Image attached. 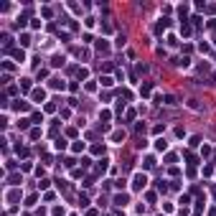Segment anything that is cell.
Instances as JSON below:
<instances>
[{
	"instance_id": "cell-10",
	"label": "cell",
	"mask_w": 216,
	"mask_h": 216,
	"mask_svg": "<svg viewBox=\"0 0 216 216\" xmlns=\"http://www.w3.org/2000/svg\"><path fill=\"white\" fill-rule=\"evenodd\" d=\"M150 92H153V86H150V84H142V97H148Z\"/></svg>"
},
{
	"instance_id": "cell-12",
	"label": "cell",
	"mask_w": 216,
	"mask_h": 216,
	"mask_svg": "<svg viewBox=\"0 0 216 216\" xmlns=\"http://www.w3.org/2000/svg\"><path fill=\"white\" fill-rule=\"evenodd\" d=\"M186 160H188L191 165H196V163H198V160H196V155H191V153H186Z\"/></svg>"
},
{
	"instance_id": "cell-7",
	"label": "cell",
	"mask_w": 216,
	"mask_h": 216,
	"mask_svg": "<svg viewBox=\"0 0 216 216\" xmlns=\"http://www.w3.org/2000/svg\"><path fill=\"white\" fill-rule=\"evenodd\" d=\"M51 86H54V89H64V82H59V79H51Z\"/></svg>"
},
{
	"instance_id": "cell-9",
	"label": "cell",
	"mask_w": 216,
	"mask_h": 216,
	"mask_svg": "<svg viewBox=\"0 0 216 216\" xmlns=\"http://www.w3.org/2000/svg\"><path fill=\"white\" fill-rule=\"evenodd\" d=\"M102 84H104V86H112L114 79H112V76H102Z\"/></svg>"
},
{
	"instance_id": "cell-2",
	"label": "cell",
	"mask_w": 216,
	"mask_h": 216,
	"mask_svg": "<svg viewBox=\"0 0 216 216\" xmlns=\"http://www.w3.org/2000/svg\"><path fill=\"white\" fill-rule=\"evenodd\" d=\"M33 99H36V102H43V99H46V92H43V89H36L33 92Z\"/></svg>"
},
{
	"instance_id": "cell-14",
	"label": "cell",
	"mask_w": 216,
	"mask_h": 216,
	"mask_svg": "<svg viewBox=\"0 0 216 216\" xmlns=\"http://www.w3.org/2000/svg\"><path fill=\"white\" fill-rule=\"evenodd\" d=\"M122 138H125V132H114V135H112V140H114V142H120Z\"/></svg>"
},
{
	"instance_id": "cell-11",
	"label": "cell",
	"mask_w": 216,
	"mask_h": 216,
	"mask_svg": "<svg viewBox=\"0 0 216 216\" xmlns=\"http://www.w3.org/2000/svg\"><path fill=\"white\" fill-rule=\"evenodd\" d=\"M71 150H74V153H82V150H84V142H74V148H71Z\"/></svg>"
},
{
	"instance_id": "cell-13",
	"label": "cell",
	"mask_w": 216,
	"mask_h": 216,
	"mask_svg": "<svg viewBox=\"0 0 216 216\" xmlns=\"http://www.w3.org/2000/svg\"><path fill=\"white\" fill-rule=\"evenodd\" d=\"M13 56H16L18 61H26V54H23V51H13Z\"/></svg>"
},
{
	"instance_id": "cell-5",
	"label": "cell",
	"mask_w": 216,
	"mask_h": 216,
	"mask_svg": "<svg viewBox=\"0 0 216 216\" xmlns=\"http://www.w3.org/2000/svg\"><path fill=\"white\" fill-rule=\"evenodd\" d=\"M114 204H120V206H125V204H127V196H125V193H122V196H117V198H114Z\"/></svg>"
},
{
	"instance_id": "cell-6",
	"label": "cell",
	"mask_w": 216,
	"mask_h": 216,
	"mask_svg": "<svg viewBox=\"0 0 216 216\" xmlns=\"http://www.w3.org/2000/svg\"><path fill=\"white\" fill-rule=\"evenodd\" d=\"M64 64V56H54V61H51V66H61Z\"/></svg>"
},
{
	"instance_id": "cell-8",
	"label": "cell",
	"mask_w": 216,
	"mask_h": 216,
	"mask_svg": "<svg viewBox=\"0 0 216 216\" xmlns=\"http://www.w3.org/2000/svg\"><path fill=\"white\" fill-rule=\"evenodd\" d=\"M181 33H183V36H188V33H191V26L186 23V20H183V26H181Z\"/></svg>"
},
{
	"instance_id": "cell-1",
	"label": "cell",
	"mask_w": 216,
	"mask_h": 216,
	"mask_svg": "<svg viewBox=\"0 0 216 216\" xmlns=\"http://www.w3.org/2000/svg\"><path fill=\"white\" fill-rule=\"evenodd\" d=\"M145 186H148V178L142 176V173H138V176L132 178V188H135V191H142Z\"/></svg>"
},
{
	"instance_id": "cell-3",
	"label": "cell",
	"mask_w": 216,
	"mask_h": 216,
	"mask_svg": "<svg viewBox=\"0 0 216 216\" xmlns=\"http://www.w3.org/2000/svg\"><path fill=\"white\" fill-rule=\"evenodd\" d=\"M97 51H99V54H107V51H110V46H107V41H99V43H97Z\"/></svg>"
},
{
	"instance_id": "cell-4",
	"label": "cell",
	"mask_w": 216,
	"mask_h": 216,
	"mask_svg": "<svg viewBox=\"0 0 216 216\" xmlns=\"http://www.w3.org/2000/svg\"><path fill=\"white\" fill-rule=\"evenodd\" d=\"M155 148H158V150H165V148H168V142H165L163 138H158V140H155Z\"/></svg>"
},
{
	"instance_id": "cell-15",
	"label": "cell",
	"mask_w": 216,
	"mask_h": 216,
	"mask_svg": "<svg viewBox=\"0 0 216 216\" xmlns=\"http://www.w3.org/2000/svg\"><path fill=\"white\" fill-rule=\"evenodd\" d=\"M155 165V158H145V168H153Z\"/></svg>"
},
{
	"instance_id": "cell-16",
	"label": "cell",
	"mask_w": 216,
	"mask_h": 216,
	"mask_svg": "<svg viewBox=\"0 0 216 216\" xmlns=\"http://www.w3.org/2000/svg\"><path fill=\"white\" fill-rule=\"evenodd\" d=\"M92 153H97V155L104 153V145H94V148H92Z\"/></svg>"
},
{
	"instance_id": "cell-17",
	"label": "cell",
	"mask_w": 216,
	"mask_h": 216,
	"mask_svg": "<svg viewBox=\"0 0 216 216\" xmlns=\"http://www.w3.org/2000/svg\"><path fill=\"white\" fill-rule=\"evenodd\" d=\"M214 198H216V186H214Z\"/></svg>"
}]
</instances>
